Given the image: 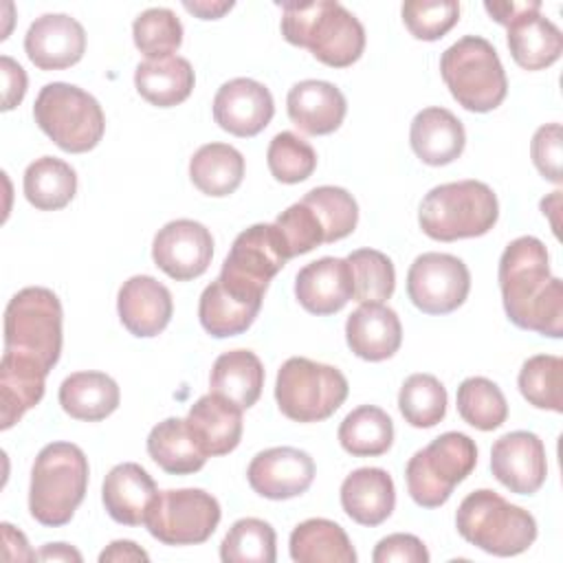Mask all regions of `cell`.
<instances>
[{
  "mask_svg": "<svg viewBox=\"0 0 563 563\" xmlns=\"http://www.w3.org/2000/svg\"><path fill=\"white\" fill-rule=\"evenodd\" d=\"M275 103L271 90L249 77H235L222 84L213 97L216 123L240 139L260 134L273 119Z\"/></svg>",
  "mask_w": 563,
  "mask_h": 563,
  "instance_id": "obj_17",
  "label": "cell"
},
{
  "mask_svg": "<svg viewBox=\"0 0 563 563\" xmlns=\"http://www.w3.org/2000/svg\"><path fill=\"white\" fill-rule=\"evenodd\" d=\"M183 7L189 13L198 15L200 20H218L227 11L233 9V2H207V0H202V2H183Z\"/></svg>",
  "mask_w": 563,
  "mask_h": 563,
  "instance_id": "obj_54",
  "label": "cell"
},
{
  "mask_svg": "<svg viewBox=\"0 0 563 563\" xmlns=\"http://www.w3.org/2000/svg\"><path fill=\"white\" fill-rule=\"evenodd\" d=\"M150 457L169 475H191L207 462L187 420L165 418L147 435Z\"/></svg>",
  "mask_w": 563,
  "mask_h": 563,
  "instance_id": "obj_33",
  "label": "cell"
},
{
  "mask_svg": "<svg viewBox=\"0 0 563 563\" xmlns=\"http://www.w3.org/2000/svg\"><path fill=\"white\" fill-rule=\"evenodd\" d=\"M24 196L40 211L64 209L77 194L75 169L55 156L35 158L24 172Z\"/></svg>",
  "mask_w": 563,
  "mask_h": 563,
  "instance_id": "obj_36",
  "label": "cell"
},
{
  "mask_svg": "<svg viewBox=\"0 0 563 563\" xmlns=\"http://www.w3.org/2000/svg\"><path fill=\"white\" fill-rule=\"evenodd\" d=\"M374 563H429V552L416 534L396 532L380 539L372 552Z\"/></svg>",
  "mask_w": 563,
  "mask_h": 563,
  "instance_id": "obj_49",
  "label": "cell"
},
{
  "mask_svg": "<svg viewBox=\"0 0 563 563\" xmlns=\"http://www.w3.org/2000/svg\"><path fill=\"white\" fill-rule=\"evenodd\" d=\"M185 420L207 457L227 455L240 444L242 407L213 391L200 396Z\"/></svg>",
  "mask_w": 563,
  "mask_h": 563,
  "instance_id": "obj_25",
  "label": "cell"
},
{
  "mask_svg": "<svg viewBox=\"0 0 563 563\" xmlns=\"http://www.w3.org/2000/svg\"><path fill=\"white\" fill-rule=\"evenodd\" d=\"M117 312L130 334L139 339L156 336L172 319V292L152 275H134L119 288Z\"/></svg>",
  "mask_w": 563,
  "mask_h": 563,
  "instance_id": "obj_19",
  "label": "cell"
},
{
  "mask_svg": "<svg viewBox=\"0 0 563 563\" xmlns=\"http://www.w3.org/2000/svg\"><path fill=\"white\" fill-rule=\"evenodd\" d=\"M519 391L537 409L563 411V361L554 354L530 356L519 369Z\"/></svg>",
  "mask_w": 563,
  "mask_h": 563,
  "instance_id": "obj_40",
  "label": "cell"
},
{
  "mask_svg": "<svg viewBox=\"0 0 563 563\" xmlns=\"http://www.w3.org/2000/svg\"><path fill=\"white\" fill-rule=\"evenodd\" d=\"M352 282H354V299L361 303H383L394 295L396 288V271L391 260L376 249H358L347 257Z\"/></svg>",
  "mask_w": 563,
  "mask_h": 563,
  "instance_id": "obj_43",
  "label": "cell"
},
{
  "mask_svg": "<svg viewBox=\"0 0 563 563\" xmlns=\"http://www.w3.org/2000/svg\"><path fill=\"white\" fill-rule=\"evenodd\" d=\"M295 297L303 310L317 317L334 314L354 297L347 260L321 257L306 264L295 277Z\"/></svg>",
  "mask_w": 563,
  "mask_h": 563,
  "instance_id": "obj_20",
  "label": "cell"
},
{
  "mask_svg": "<svg viewBox=\"0 0 563 563\" xmlns=\"http://www.w3.org/2000/svg\"><path fill=\"white\" fill-rule=\"evenodd\" d=\"M57 398L70 418L99 422L119 407L121 391L103 372H75L62 380Z\"/></svg>",
  "mask_w": 563,
  "mask_h": 563,
  "instance_id": "obj_30",
  "label": "cell"
},
{
  "mask_svg": "<svg viewBox=\"0 0 563 563\" xmlns=\"http://www.w3.org/2000/svg\"><path fill=\"white\" fill-rule=\"evenodd\" d=\"M62 303L44 286L18 290L4 308V352L35 361L51 372L62 354Z\"/></svg>",
  "mask_w": 563,
  "mask_h": 563,
  "instance_id": "obj_6",
  "label": "cell"
},
{
  "mask_svg": "<svg viewBox=\"0 0 563 563\" xmlns=\"http://www.w3.org/2000/svg\"><path fill=\"white\" fill-rule=\"evenodd\" d=\"M136 48L147 59H158L176 53L183 44V24L172 9L152 7L136 15L132 24Z\"/></svg>",
  "mask_w": 563,
  "mask_h": 563,
  "instance_id": "obj_44",
  "label": "cell"
},
{
  "mask_svg": "<svg viewBox=\"0 0 563 563\" xmlns=\"http://www.w3.org/2000/svg\"><path fill=\"white\" fill-rule=\"evenodd\" d=\"M499 218L495 191L482 180H457L433 187L420 202L418 222L438 242L486 235Z\"/></svg>",
  "mask_w": 563,
  "mask_h": 563,
  "instance_id": "obj_4",
  "label": "cell"
},
{
  "mask_svg": "<svg viewBox=\"0 0 563 563\" xmlns=\"http://www.w3.org/2000/svg\"><path fill=\"white\" fill-rule=\"evenodd\" d=\"M24 51L40 70L70 68L86 53V31L66 13H44L31 22Z\"/></svg>",
  "mask_w": 563,
  "mask_h": 563,
  "instance_id": "obj_18",
  "label": "cell"
},
{
  "mask_svg": "<svg viewBox=\"0 0 563 563\" xmlns=\"http://www.w3.org/2000/svg\"><path fill=\"white\" fill-rule=\"evenodd\" d=\"M213 257L211 231L196 220H172L152 242L154 264L176 282H189L200 277Z\"/></svg>",
  "mask_w": 563,
  "mask_h": 563,
  "instance_id": "obj_14",
  "label": "cell"
},
{
  "mask_svg": "<svg viewBox=\"0 0 563 563\" xmlns=\"http://www.w3.org/2000/svg\"><path fill=\"white\" fill-rule=\"evenodd\" d=\"M347 347L363 361L391 358L402 343L398 314L385 303H361L345 321Z\"/></svg>",
  "mask_w": 563,
  "mask_h": 563,
  "instance_id": "obj_23",
  "label": "cell"
},
{
  "mask_svg": "<svg viewBox=\"0 0 563 563\" xmlns=\"http://www.w3.org/2000/svg\"><path fill=\"white\" fill-rule=\"evenodd\" d=\"M457 413L479 431H493L508 418V402L497 383L484 376L464 378L457 387Z\"/></svg>",
  "mask_w": 563,
  "mask_h": 563,
  "instance_id": "obj_38",
  "label": "cell"
},
{
  "mask_svg": "<svg viewBox=\"0 0 563 563\" xmlns=\"http://www.w3.org/2000/svg\"><path fill=\"white\" fill-rule=\"evenodd\" d=\"M409 143L424 165L440 167L453 163L464 152L466 132L451 110L431 106L413 117Z\"/></svg>",
  "mask_w": 563,
  "mask_h": 563,
  "instance_id": "obj_24",
  "label": "cell"
},
{
  "mask_svg": "<svg viewBox=\"0 0 563 563\" xmlns=\"http://www.w3.org/2000/svg\"><path fill=\"white\" fill-rule=\"evenodd\" d=\"M506 29L510 55L523 70H543L563 53V35L559 26L541 15V11L526 13Z\"/></svg>",
  "mask_w": 563,
  "mask_h": 563,
  "instance_id": "obj_28",
  "label": "cell"
},
{
  "mask_svg": "<svg viewBox=\"0 0 563 563\" xmlns=\"http://www.w3.org/2000/svg\"><path fill=\"white\" fill-rule=\"evenodd\" d=\"M563 136H561V125L559 123H545L541 125L530 143V154L537 172L554 183L561 185V158H563Z\"/></svg>",
  "mask_w": 563,
  "mask_h": 563,
  "instance_id": "obj_48",
  "label": "cell"
},
{
  "mask_svg": "<svg viewBox=\"0 0 563 563\" xmlns=\"http://www.w3.org/2000/svg\"><path fill=\"white\" fill-rule=\"evenodd\" d=\"M224 563H275V530L257 517L238 519L220 543Z\"/></svg>",
  "mask_w": 563,
  "mask_h": 563,
  "instance_id": "obj_39",
  "label": "cell"
},
{
  "mask_svg": "<svg viewBox=\"0 0 563 563\" xmlns=\"http://www.w3.org/2000/svg\"><path fill=\"white\" fill-rule=\"evenodd\" d=\"M440 75L451 97L471 112H490L506 99L508 79L495 46L479 35H464L440 57Z\"/></svg>",
  "mask_w": 563,
  "mask_h": 563,
  "instance_id": "obj_7",
  "label": "cell"
},
{
  "mask_svg": "<svg viewBox=\"0 0 563 563\" xmlns=\"http://www.w3.org/2000/svg\"><path fill=\"white\" fill-rule=\"evenodd\" d=\"M246 479L251 488L266 499H292L303 495L314 479L312 457L295 446H273L260 451L249 468Z\"/></svg>",
  "mask_w": 563,
  "mask_h": 563,
  "instance_id": "obj_16",
  "label": "cell"
},
{
  "mask_svg": "<svg viewBox=\"0 0 563 563\" xmlns=\"http://www.w3.org/2000/svg\"><path fill=\"white\" fill-rule=\"evenodd\" d=\"M40 130L64 152L84 154L99 145L106 132V117L99 101L79 86L46 84L33 103Z\"/></svg>",
  "mask_w": 563,
  "mask_h": 563,
  "instance_id": "obj_8",
  "label": "cell"
},
{
  "mask_svg": "<svg viewBox=\"0 0 563 563\" xmlns=\"http://www.w3.org/2000/svg\"><path fill=\"white\" fill-rule=\"evenodd\" d=\"M339 442L354 457H376L389 451L394 442V422L376 405L352 409L339 424Z\"/></svg>",
  "mask_w": 563,
  "mask_h": 563,
  "instance_id": "obj_37",
  "label": "cell"
},
{
  "mask_svg": "<svg viewBox=\"0 0 563 563\" xmlns=\"http://www.w3.org/2000/svg\"><path fill=\"white\" fill-rule=\"evenodd\" d=\"M282 35L288 44L308 48L332 68L352 66L365 48V29L341 2H282Z\"/></svg>",
  "mask_w": 563,
  "mask_h": 563,
  "instance_id": "obj_2",
  "label": "cell"
},
{
  "mask_svg": "<svg viewBox=\"0 0 563 563\" xmlns=\"http://www.w3.org/2000/svg\"><path fill=\"white\" fill-rule=\"evenodd\" d=\"M347 389L341 369L292 356L277 372L275 400L279 411L295 422H321L345 402Z\"/></svg>",
  "mask_w": 563,
  "mask_h": 563,
  "instance_id": "obj_10",
  "label": "cell"
},
{
  "mask_svg": "<svg viewBox=\"0 0 563 563\" xmlns=\"http://www.w3.org/2000/svg\"><path fill=\"white\" fill-rule=\"evenodd\" d=\"M158 493L152 475L136 462L112 466L101 486V499L108 515L123 526H145Z\"/></svg>",
  "mask_w": 563,
  "mask_h": 563,
  "instance_id": "obj_21",
  "label": "cell"
},
{
  "mask_svg": "<svg viewBox=\"0 0 563 563\" xmlns=\"http://www.w3.org/2000/svg\"><path fill=\"white\" fill-rule=\"evenodd\" d=\"M88 457L73 442L46 444L31 468L29 512L48 528L66 526L88 488Z\"/></svg>",
  "mask_w": 563,
  "mask_h": 563,
  "instance_id": "obj_3",
  "label": "cell"
},
{
  "mask_svg": "<svg viewBox=\"0 0 563 563\" xmlns=\"http://www.w3.org/2000/svg\"><path fill=\"white\" fill-rule=\"evenodd\" d=\"M222 517L218 499L202 488L161 490L152 504L145 526L165 545L205 543Z\"/></svg>",
  "mask_w": 563,
  "mask_h": 563,
  "instance_id": "obj_12",
  "label": "cell"
},
{
  "mask_svg": "<svg viewBox=\"0 0 563 563\" xmlns=\"http://www.w3.org/2000/svg\"><path fill=\"white\" fill-rule=\"evenodd\" d=\"M341 506L361 526H380L396 506L394 479L385 468L363 466L352 471L341 484Z\"/></svg>",
  "mask_w": 563,
  "mask_h": 563,
  "instance_id": "obj_26",
  "label": "cell"
},
{
  "mask_svg": "<svg viewBox=\"0 0 563 563\" xmlns=\"http://www.w3.org/2000/svg\"><path fill=\"white\" fill-rule=\"evenodd\" d=\"M275 224L279 227L282 235L288 244L290 257L310 253L314 246L325 244V233H323V227H321L319 218L301 200L290 205L286 211H282L275 218Z\"/></svg>",
  "mask_w": 563,
  "mask_h": 563,
  "instance_id": "obj_47",
  "label": "cell"
},
{
  "mask_svg": "<svg viewBox=\"0 0 563 563\" xmlns=\"http://www.w3.org/2000/svg\"><path fill=\"white\" fill-rule=\"evenodd\" d=\"M471 290L466 264L449 253H422L407 271V295L424 314L457 310Z\"/></svg>",
  "mask_w": 563,
  "mask_h": 563,
  "instance_id": "obj_13",
  "label": "cell"
},
{
  "mask_svg": "<svg viewBox=\"0 0 563 563\" xmlns=\"http://www.w3.org/2000/svg\"><path fill=\"white\" fill-rule=\"evenodd\" d=\"M301 202H306L319 218L325 233V244L343 240L356 229L358 205L354 196L343 187H334V185L314 187L301 198Z\"/></svg>",
  "mask_w": 563,
  "mask_h": 563,
  "instance_id": "obj_42",
  "label": "cell"
},
{
  "mask_svg": "<svg viewBox=\"0 0 563 563\" xmlns=\"http://www.w3.org/2000/svg\"><path fill=\"white\" fill-rule=\"evenodd\" d=\"M189 178L211 198L233 194L244 178V156L229 143H207L189 161Z\"/></svg>",
  "mask_w": 563,
  "mask_h": 563,
  "instance_id": "obj_34",
  "label": "cell"
},
{
  "mask_svg": "<svg viewBox=\"0 0 563 563\" xmlns=\"http://www.w3.org/2000/svg\"><path fill=\"white\" fill-rule=\"evenodd\" d=\"M455 528L464 541L495 556L521 554L537 539L534 517L490 488L473 490L462 499Z\"/></svg>",
  "mask_w": 563,
  "mask_h": 563,
  "instance_id": "obj_5",
  "label": "cell"
},
{
  "mask_svg": "<svg viewBox=\"0 0 563 563\" xmlns=\"http://www.w3.org/2000/svg\"><path fill=\"white\" fill-rule=\"evenodd\" d=\"M2 543H4V559L7 561H33L37 559V554L29 548L26 537L15 530L11 523H2Z\"/></svg>",
  "mask_w": 563,
  "mask_h": 563,
  "instance_id": "obj_52",
  "label": "cell"
},
{
  "mask_svg": "<svg viewBox=\"0 0 563 563\" xmlns=\"http://www.w3.org/2000/svg\"><path fill=\"white\" fill-rule=\"evenodd\" d=\"M0 70H2V110H13L26 95V73L24 68L11 59L9 55L0 57Z\"/></svg>",
  "mask_w": 563,
  "mask_h": 563,
  "instance_id": "obj_50",
  "label": "cell"
},
{
  "mask_svg": "<svg viewBox=\"0 0 563 563\" xmlns=\"http://www.w3.org/2000/svg\"><path fill=\"white\" fill-rule=\"evenodd\" d=\"M497 279L504 310L517 328L563 336V284L550 275L548 249L539 238L512 240L499 257Z\"/></svg>",
  "mask_w": 563,
  "mask_h": 563,
  "instance_id": "obj_1",
  "label": "cell"
},
{
  "mask_svg": "<svg viewBox=\"0 0 563 563\" xmlns=\"http://www.w3.org/2000/svg\"><path fill=\"white\" fill-rule=\"evenodd\" d=\"M196 84L191 64L185 57L167 55L145 59L134 70L136 92L156 108H172L183 103Z\"/></svg>",
  "mask_w": 563,
  "mask_h": 563,
  "instance_id": "obj_29",
  "label": "cell"
},
{
  "mask_svg": "<svg viewBox=\"0 0 563 563\" xmlns=\"http://www.w3.org/2000/svg\"><path fill=\"white\" fill-rule=\"evenodd\" d=\"M484 9H486V13L495 22L508 26V24H512L515 20H519L526 13L541 11V2L539 0H528V2H484Z\"/></svg>",
  "mask_w": 563,
  "mask_h": 563,
  "instance_id": "obj_51",
  "label": "cell"
},
{
  "mask_svg": "<svg viewBox=\"0 0 563 563\" xmlns=\"http://www.w3.org/2000/svg\"><path fill=\"white\" fill-rule=\"evenodd\" d=\"M209 387L242 409L253 407L264 387V365L251 350H231L213 361Z\"/></svg>",
  "mask_w": 563,
  "mask_h": 563,
  "instance_id": "obj_31",
  "label": "cell"
},
{
  "mask_svg": "<svg viewBox=\"0 0 563 563\" xmlns=\"http://www.w3.org/2000/svg\"><path fill=\"white\" fill-rule=\"evenodd\" d=\"M475 464V442L466 433L446 431L409 457L405 468L407 490L418 506L440 508L449 501L453 488L473 473Z\"/></svg>",
  "mask_w": 563,
  "mask_h": 563,
  "instance_id": "obj_9",
  "label": "cell"
},
{
  "mask_svg": "<svg viewBox=\"0 0 563 563\" xmlns=\"http://www.w3.org/2000/svg\"><path fill=\"white\" fill-rule=\"evenodd\" d=\"M150 554L136 545L134 541H128V539H119V541H112L101 554H99V561L101 563H121V561H147Z\"/></svg>",
  "mask_w": 563,
  "mask_h": 563,
  "instance_id": "obj_53",
  "label": "cell"
},
{
  "mask_svg": "<svg viewBox=\"0 0 563 563\" xmlns=\"http://www.w3.org/2000/svg\"><path fill=\"white\" fill-rule=\"evenodd\" d=\"M46 376L35 361L13 352H2L0 361V429H11L29 409H33L46 387Z\"/></svg>",
  "mask_w": 563,
  "mask_h": 563,
  "instance_id": "obj_27",
  "label": "cell"
},
{
  "mask_svg": "<svg viewBox=\"0 0 563 563\" xmlns=\"http://www.w3.org/2000/svg\"><path fill=\"white\" fill-rule=\"evenodd\" d=\"M262 303L246 301L229 292L220 279H213L200 295L198 301V319L205 332H209L216 339H227L246 332Z\"/></svg>",
  "mask_w": 563,
  "mask_h": 563,
  "instance_id": "obj_35",
  "label": "cell"
},
{
  "mask_svg": "<svg viewBox=\"0 0 563 563\" xmlns=\"http://www.w3.org/2000/svg\"><path fill=\"white\" fill-rule=\"evenodd\" d=\"M400 13L407 31L416 40L435 42L457 24L460 4L455 0H409Z\"/></svg>",
  "mask_w": 563,
  "mask_h": 563,
  "instance_id": "obj_46",
  "label": "cell"
},
{
  "mask_svg": "<svg viewBox=\"0 0 563 563\" xmlns=\"http://www.w3.org/2000/svg\"><path fill=\"white\" fill-rule=\"evenodd\" d=\"M490 471L517 495H534L548 477L545 446L532 431H510L490 449Z\"/></svg>",
  "mask_w": 563,
  "mask_h": 563,
  "instance_id": "obj_15",
  "label": "cell"
},
{
  "mask_svg": "<svg viewBox=\"0 0 563 563\" xmlns=\"http://www.w3.org/2000/svg\"><path fill=\"white\" fill-rule=\"evenodd\" d=\"M266 163L275 180L297 185L312 176L317 167V152L306 139L286 130L271 139L266 150Z\"/></svg>",
  "mask_w": 563,
  "mask_h": 563,
  "instance_id": "obj_45",
  "label": "cell"
},
{
  "mask_svg": "<svg viewBox=\"0 0 563 563\" xmlns=\"http://www.w3.org/2000/svg\"><path fill=\"white\" fill-rule=\"evenodd\" d=\"M286 110L290 121L301 132L323 136L341 128L347 112V101L334 84L321 79H303L288 90Z\"/></svg>",
  "mask_w": 563,
  "mask_h": 563,
  "instance_id": "obj_22",
  "label": "cell"
},
{
  "mask_svg": "<svg viewBox=\"0 0 563 563\" xmlns=\"http://www.w3.org/2000/svg\"><path fill=\"white\" fill-rule=\"evenodd\" d=\"M40 561H81V554L70 548L68 543H46L40 552H37Z\"/></svg>",
  "mask_w": 563,
  "mask_h": 563,
  "instance_id": "obj_55",
  "label": "cell"
},
{
  "mask_svg": "<svg viewBox=\"0 0 563 563\" xmlns=\"http://www.w3.org/2000/svg\"><path fill=\"white\" fill-rule=\"evenodd\" d=\"M297 563H354L356 550L345 530L330 519L314 517L295 526L288 541Z\"/></svg>",
  "mask_w": 563,
  "mask_h": 563,
  "instance_id": "obj_32",
  "label": "cell"
},
{
  "mask_svg": "<svg viewBox=\"0 0 563 563\" xmlns=\"http://www.w3.org/2000/svg\"><path fill=\"white\" fill-rule=\"evenodd\" d=\"M398 409L416 429L435 427L446 413V389L433 374H411L398 391Z\"/></svg>",
  "mask_w": 563,
  "mask_h": 563,
  "instance_id": "obj_41",
  "label": "cell"
},
{
  "mask_svg": "<svg viewBox=\"0 0 563 563\" xmlns=\"http://www.w3.org/2000/svg\"><path fill=\"white\" fill-rule=\"evenodd\" d=\"M288 260L290 251L279 227L253 224L233 240L218 279L235 297L262 303L271 279Z\"/></svg>",
  "mask_w": 563,
  "mask_h": 563,
  "instance_id": "obj_11",
  "label": "cell"
}]
</instances>
